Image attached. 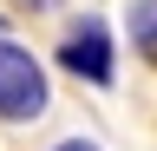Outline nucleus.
<instances>
[{
	"mask_svg": "<svg viewBox=\"0 0 157 151\" xmlns=\"http://www.w3.org/2000/svg\"><path fill=\"white\" fill-rule=\"evenodd\" d=\"M20 7H59V0H20Z\"/></svg>",
	"mask_w": 157,
	"mask_h": 151,
	"instance_id": "obj_5",
	"label": "nucleus"
},
{
	"mask_svg": "<svg viewBox=\"0 0 157 151\" xmlns=\"http://www.w3.org/2000/svg\"><path fill=\"white\" fill-rule=\"evenodd\" d=\"M131 46L157 66V0H137L131 7Z\"/></svg>",
	"mask_w": 157,
	"mask_h": 151,
	"instance_id": "obj_3",
	"label": "nucleus"
},
{
	"mask_svg": "<svg viewBox=\"0 0 157 151\" xmlns=\"http://www.w3.org/2000/svg\"><path fill=\"white\" fill-rule=\"evenodd\" d=\"M52 151H98V145H85V138H66V145H52Z\"/></svg>",
	"mask_w": 157,
	"mask_h": 151,
	"instance_id": "obj_4",
	"label": "nucleus"
},
{
	"mask_svg": "<svg viewBox=\"0 0 157 151\" xmlns=\"http://www.w3.org/2000/svg\"><path fill=\"white\" fill-rule=\"evenodd\" d=\"M59 66L78 72V79H92V85H111V33L98 20H78L66 33V46H59Z\"/></svg>",
	"mask_w": 157,
	"mask_h": 151,
	"instance_id": "obj_2",
	"label": "nucleus"
},
{
	"mask_svg": "<svg viewBox=\"0 0 157 151\" xmlns=\"http://www.w3.org/2000/svg\"><path fill=\"white\" fill-rule=\"evenodd\" d=\"M46 112V72H39V59L26 46H13V40H0V118H13V125H26Z\"/></svg>",
	"mask_w": 157,
	"mask_h": 151,
	"instance_id": "obj_1",
	"label": "nucleus"
}]
</instances>
